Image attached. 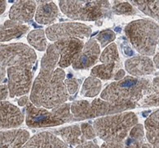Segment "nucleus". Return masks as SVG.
I'll return each mask as SVG.
<instances>
[{
    "label": "nucleus",
    "mask_w": 159,
    "mask_h": 148,
    "mask_svg": "<svg viewBox=\"0 0 159 148\" xmlns=\"http://www.w3.org/2000/svg\"><path fill=\"white\" fill-rule=\"evenodd\" d=\"M125 33L137 52L144 56L153 55L159 40V26L150 19H139L129 22Z\"/></svg>",
    "instance_id": "obj_4"
},
{
    "label": "nucleus",
    "mask_w": 159,
    "mask_h": 148,
    "mask_svg": "<svg viewBox=\"0 0 159 148\" xmlns=\"http://www.w3.org/2000/svg\"><path fill=\"white\" fill-rule=\"evenodd\" d=\"M34 50L22 43L0 45V65L4 68L31 65L36 62Z\"/></svg>",
    "instance_id": "obj_8"
},
{
    "label": "nucleus",
    "mask_w": 159,
    "mask_h": 148,
    "mask_svg": "<svg viewBox=\"0 0 159 148\" xmlns=\"http://www.w3.org/2000/svg\"><path fill=\"white\" fill-rule=\"evenodd\" d=\"M125 67L126 72L134 78L149 75L155 70L153 61L146 56H136L128 59Z\"/></svg>",
    "instance_id": "obj_15"
},
{
    "label": "nucleus",
    "mask_w": 159,
    "mask_h": 148,
    "mask_svg": "<svg viewBox=\"0 0 159 148\" xmlns=\"http://www.w3.org/2000/svg\"><path fill=\"white\" fill-rule=\"evenodd\" d=\"M120 64H102L93 68L91 70V77L101 80L113 79L115 73L120 69Z\"/></svg>",
    "instance_id": "obj_21"
},
{
    "label": "nucleus",
    "mask_w": 159,
    "mask_h": 148,
    "mask_svg": "<svg viewBox=\"0 0 159 148\" xmlns=\"http://www.w3.org/2000/svg\"><path fill=\"white\" fill-rule=\"evenodd\" d=\"M30 139L25 129H12L0 132V148H21Z\"/></svg>",
    "instance_id": "obj_17"
},
{
    "label": "nucleus",
    "mask_w": 159,
    "mask_h": 148,
    "mask_svg": "<svg viewBox=\"0 0 159 148\" xmlns=\"http://www.w3.org/2000/svg\"><path fill=\"white\" fill-rule=\"evenodd\" d=\"M27 41L30 45L39 51H44L47 48L45 32L43 30L38 29L30 31L27 36Z\"/></svg>",
    "instance_id": "obj_25"
},
{
    "label": "nucleus",
    "mask_w": 159,
    "mask_h": 148,
    "mask_svg": "<svg viewBox=\"0 0 159 148\" xmlns=\"http://www.w3.org/2000/svg\"><path fill=\"white\" fill-rule=\"evenodd\" d=\"M59 7L66 17L77 21H98L112 14L108 1H60Z\"/></svg>",
    "instance_id": "obj_5"
},
{
    "label": "nucleus",
    "mask_w": 159,
    "mask_h": 148,
    "mask_svg": "<svg viewBox=\"0 0 159 148\" xmlns=\"http://www.w3.org/2000/svg\"><path fill=\"white\" fill-rule=\"evenodd\" d=\"M142 144L137 142L128 136L121 142H104L100 148H141Z\"/></svg>",
    "instance_id": "obj_28"
},
{
    "label": "nucleus",
    "mask_w": 159,
    "mask_h": 148,
    "mask_svg": "<svg viewBox=\"0 0 159 148\" xmlns=\"http://www.w3.org/2000/svg\"><path fill=\"white\" fill-rule=\"evenodd\" d=\"M25 123L30 128L54 127L73 121L70 105L65 103L51 110L36 107L30 102L25 108Z\"/></svg>",
    "instance_id": "obj_6"
},
{
    "label": "nucleus",
    "mask_w": 159,
    "mask_h": 148,
    "mask_svg": "<svg viewBox=\"0 0 159 148\" xmlns=\"http://www.w3.org/2000/svg\"><path fill=\"white\" fill-rule=\"evenodd\" d=\"M35 12V20L39 24L48 25L56 21L59 15V10L53 2L41 1Z\"/></svg>",
    "instance_id": "obj_19"
},
{
    "label": "nucleus",
    "mask_w": 159,
    "mask_h": 148,
    "mask_svg": "<svg viewBox=\"0 0 159 148\" xmlns=\"http://www.w3.org/2000/svg\"><path fill=\"white\" fill-rule=\"evenodd\" d=\"M153 64H155L156 68L159 69V53H157L156 56H154V59H153Z\"/></svg>",
    "instance_id": "obj_40"
},
{
    "label": "nucleus",
    "mask_w": 159,
    "mask_h": 148,
    "mask_svg": "<svg viewBox=\"0 0 159 148\" xmlns=\"http://www.w3.org/2000/svg\"><path fill=\"white\" fill-rule=\"evenodd\" d=\"M28 30L27 26L23 25L22 23L11 20L6 21L0 26V42L20 38L28 31Z\"/></svg>",
    "instance_id": "obj_18"
},
{
    "label": "nucleus",
    "mask_w": 159,
    "mask_h": 148,
    "mask_svg": "<svg viewBox=\"0 0 159 148\" xmlns=\"http://www.w3.org/2000/svg\"><path fill=\"white\" fill-rule=\"evenodd\" d=\"M30 103L29 101V97L26 96H24L22 97H20L18 100V105L20 106H25V105H27L28 104Z\"/></svg>",
    "instance_id": "obj_37"
},
{
    "label": "nucleus",
    "mask_w": 159,
    "mask_h": 148,
    "mask_svg": "<svg viewBox=\"0 0 159 148\" xmlns=\"http://www.w3.org/2000/svg\"><path fill=\"white\" fill-rule=\"evenodd\" d=\"M24 115L20 109L7 101H0V129L17 128L22 124Z\"/></svg>",
    "instance_id": "obj_13"
},
{
    "label": "nucleus",
    "mask_w": 159,
    "mask_h": 148,
    "mask_svg": "<svg viewBox=\"0 0 159 148\" xmlns=\"http://www.w3.org/2000/svg\"><path fill=\"white\" fill-rule=\"evenodd\" d=\"M99 60L102 64H120L118 50L116 44L111 43L109 45H107L102 53V55H100Z\"/></svg>",
    "instance_id": "obj_26"
},
{
    "label": "nucleus",
    "mask_w": 159,
    "mask_h": 148,
    "mask_svg": "<svg viewBox=\"0 0 159 148\" xmlns=\"http://www.w3.org/2000/svg\"><path fill=\"white\" fill-rule=\"evenodd\" d=\"M152 84L154 85L159 91V77H157V78H155L154 79L152 80Z\"/></svg>",
    "instance_id": "obj_41"
},
{
    "label": "nucleus",
    "mask_w": 159,
    "mask_h": 148,
    "mask_svg": "<svg viewBox=\"0 0 159 148\" xmlns=\"http://www.w3.org/2000/svg\"><path fill=\"white\" fill-rule=\"evenodd\" d=\"M54 45L59 53L58 65L61 69L72 64L84 47V42L77 38L60 40L56 41Z\"/></svg>",
    "instance_id": "obj_11"
},
{
    "label": "nucleus",
    "mask_w": 159,
    "mask_h": 148,
    "mask_svg": "<svg viewBox=\"0 0 159 148\" xmlns=\"http://www.w3.org/2000/svg\"><path fill=\"white\" fill-rule=\"evenodd\" d=\"M75 148H99V146L93 141H84L75 146Z\"/></svg>",
    "instance_id": "obj_35"
},
{
    "label": "nucleus",
    "mask_w": 159,
    "mask_h": 148,
    "mask_svg": "<svg viewBox=\"0 0 159 148\" xmlns=\"http://www.w3.org/2000/svg\"><path fill=\"white\" fill-rule=\"evenodd\" d=\"M92 30L89 26L77 22H63L50 26L45 31L46 36L51 41L77 38L83 39L89 37Z\"/></svg>",
    "instance_id": "obj_10"
},
{
    "label": "nucleus",
    "mask_w": 159,
    "mask_h": 148,
    "mask_svg": "<svg viewBox=\"0 0 159 148\" xmlns=\"http://www.w3.org/2000/svg\"><path fill=\"white\" fill-rule=\"evenodd\" d=\"M137 123L138 118L134 113L121 112L96 119L93 128L96 135L105 142H121Z\"/></svg>",
    "instance_id": "obj_3"
},
{
    "label": "nucleus",
    "mask_w": 159,
    "mask_h": 148,
    "mask_svg": "<svg viewBox=\"0 0 159 148\" xmlns=\"http://www.w3.org/2000/svg\"><path fill=\"white\" fill-rule=\"evenodd\" d=\"M102 88V83L98 78L89 77L84 81L82 86L81 95L85 97H94L98 96Z\"/></svg>",
    "instance_id": "obj_24"
},
{
    "label": "nucleus",
    "mask_w": 159,
    "mask_h": 148,
    "mask_svg": "<svg viewBox=\"0 0 159 148\" xmlns=\"http://www.w3.org/2000/svg\"><path fill=\"white\" fill-rule=\"evenodd\" d=\"M59 58L54 44L49 45L41 60L40 72L32 86L30 100L36 107L54 109L65 104L68 99L65 72L61 68L55 69Z\"/></svg>",
    "instance_id": "obj_1"
},
{
    "label": "nucleus",
    "mask_w": 159,
    "mask_h": 148,
    "mask_svg": "<svg viewBox=\"0 0 159 148\" xmlns=\"http://www.w3.org/2000/svg\"><path fill=\"white\" fill-rule=\"evenodd\" d=\"M157 43H158V49H159V40H158V42H157Z\"/></svg>",
    "instance_id": "obj_42"
},
{
    "label": "nucleus",
    "mask_w": 159,
    "mask_h": 148,
    "mask_svg": "<svg viewBox=\"0 0 159 148\" xmlns=\"http://www.w3.org/2000/svg\"><path fill=\"white\" fill-rule=\"evenodd\" d=\"M114 3L111 7V12L116 15H126L131 16L136 14V9L133 7V5L128 2H119L114 1Z\"/></svg>",
    "instance_id": "obj_27"
},
{
    "label": "nucleus",
    "mask_w": 159,
    "mask_h": 148,
    "mask_svg": "<svg viewBox=\"0 0 159 148\" xmlns=\"http://www.w3.org/2000/svg\"><path fill=\"white\" fill-rule=\"evenodd\" d=\"M136 106L139 107H157L159 106V91L151 82L143 92V97Z\"/></svg>",
    "instance_id": "obj_22"
},
{
    "label": "nucleus",
    "mask_w": 159,
    "mask_h": 148,
    "mask_svg": "<svg viewBox=\"0 0 159 148\" xmlns=\"http://www.w3.org/2000/svg\"><path fill=\"white\" fill-rule=\"evenodd\" d=\"M133 6H135L142 12L152 18L159 21V1H131Z\"/></svg>",
    "instance_id": "obj_23"
},
{
    "label": "nucleus",
    "mask_w": 159,
    "mask_h": 148,
    "mask_svg": "<svg viewBox=\"0 0 159 148\" xmlns=\"http://www.w3.org/2000/svg\"><path fill=\"white\" fill-rule=\"evenodd\" d=\"M9 94V90L7 85H0V101L6 100Z\"/></svg>",
    "instance_id": "obj_34"
},
{
    "label": "nucleus",
    "mask_w": 159,
    "mask_h": 148,
    "mask_svg": "<svg viewBox=\"0 0 159 148\" xmlns=\"http://www.w3.org/2000/svg\"><path fill=\"white\" fill-rule=\"evenodd\" d=\"M65 84L67 88V91L70 95L75 94L78 90L79 87V82L75 78H68V79L65 80Z\"/></svg>",
    "instance_id": "obj_33"
},
{
    "label": "nucleus",
    "mask_w": 159,
    "mask_h": 148,
    "mask_svg": "<svg viewBox=\"0 0 159 148\" xmlns=\"http://www.w3.org/2000/svg\"><path fill=\"white\" fill-rule=\"evenodd\" d=\"M132 109L128 105H115L106 100L98 98L93 101L77 100L70 105L73 121H82L88 118L115 114Z\"/></svg>",
    "instance_id": "obj_7"
},
{
    "label": "nucleus",
    "mask_w": 159,
    "mask_h": 148,
    "mask_svg": "<svg viewBox=\"0 0 159 148\" xmlns=\"http://www.w3.org/2000/svg\"><path fill=\"white\" fill-rule=\"evenodd\" d=\"M148 142H143L141 148H159V128L146 130Z\"/></svg>",
    "instance_id": "obj_29"
},
{
    "label": "nucleus",
    "mask_w": 159,
    "mask_h": 148,
    "mask_svg": "<svg viewBox=\"0 0 159 148\" xmlns=\"http://www.w3.org/2000/svg\"><path fill=\"white\" fill-rule=\"evenodd\" d=\"M21 148H69V146L54 133L42 132L29 139Z\"/></svg>",
    "instance_id": "obj_14"
},
{
    "label": "nucleus",
    "mask_w": 159,
    "mask_h": 148,
    "mask_svg": "<svg viewBox=\"0 0 159 148\" xmlns=\"http://www.w3.org/2000/svg\"><path fill=\"white\" fill-rule=\"evenodd\" d=\"M125 77V71L120 69L115 73V75H114L113 77V79L116 82V81H120V80L123 79Z\"/></svg>",
    "instance_id": "obj_36"
},
{
    "label": "nucleus",
    "mask_w": 159,
    "mask_h": 148,
    "mask_svg": "<svg viewBox=\"0 0 159 148\" xmlns=\"http://www.w3.org/2000/svg\"><path fill=\"white\" fill-rule=\"evenodd\" d=\"M144 126L146 130L159 128V109L150 114L149 117L145 120Z\"/></svg>",
    "instance_id": "obj_31"
},
{
    "label": "nucleus",
    "mask_w": 159,
    "mask_h": 148,
    "mask_svg": "<svg viewBox=\"0 0 159 148\" xmlns=\"http://www.w3.org/2000/svg\"><path fill=\"white\" fill-rule=\"evenodd\" d=\"M100 56V48L95 39H90L84 45L82 51L72 64L74 69H88L97 63Z\"/></svg>",
    "instance_id": "obj_12"
},
{
    "label": "nucleus",
    "mask_w": 159,
    "mask_h": 148,
    "mask_svg": "<svg viewBox=\"0 0 159 148\" xmlns=\"http://www.w3.org/2000/svg\"><path fill=\"white\" fill-rule=\"evenodd\" d=\"M31 65L7 68V87L10 97L24 96L30 90L33 79Z\"/></svg>",
    "instance_id": "obj_9"
},
{
    "label": "nucleus",
    "mask_w": 159,
    "mask_h": 148,
    "mask_svg": "<svg viewBox=\"0 0 159 148\" xmlns=\"http://www.w3.org/2000/svg\"><path fill=\"white\" fill-rule=\"evenodd\" d=\"M151 82L146 78L125 77L108 85L102 91L100 98L112 105H128L134 109Z\"/></svg>",
    "instance_id": "obj_2"
},
{
    "label": "nucleus",
    "mask_w": 159,
    "mask_h": 148,
    "mask_svg": "<svg viewBox=\"0 0 159 148\" xmlns=\"http://www.w3.org/2000/svg\"><path fill=\"white\" fill-rule=\"evenodd\" d=\"M6 5H7V1L0 0V15H2L6 10Z\"/></svg>",
    "instance_id": "obj_39"
},
{
    "label": "nucleus",
    "mask_w": 159,
    "mask_h": 148,
    "mask_svg": "<svg viewBox=\"0 0 159 148\" xmlns=\"http://www.w3.org/2000/svg\"><path fill=\"white\" fill-rule=\"evenodd\" d=\"M115 39H116L115 32L109 29L102 31L96 36V40L99 42L101 47H102V48H104L107 45L111 43Z\"/></svg>",
    "instance_id": "obj_30"
},
{
    "label": "nucleus",
    "mask_w": 159,
    "mask_h": 148,
    "mask_svg": "<svg viewBox=\"0 0 159 148\" xmlns=\"http://www.w3.org/2000/svg\"><path fill=\"white\" fill-rule=\"evenodd\" d=\"M36 3L34 1H17L10 8V20L23 23L31 20L35 15Z\"/></svg>",
    "instance_id": "obj_16"
},
{
    "label": "nucleus",
    "mask_w": 159,
    "mask_h": 148,
    "mask_svg": "<svg viewBox=\"0 0 159 148\" xmlns=\"http://www.w3.org/2000/svg\"><path fill=\"white\" fill-rule=\"evenodd\" d=\"M53 132L55 134L60 135L64 142L70 146H76L86 141L82 135L80 127L76 124L55 130Z\"/></svg>",
    "instance_id": "obj_20"
},
{
    "label": "nucleus",
    "mask_w": 159,
    "mask_h": 148,
    "mask_svg": "<svg viewBox=\"0 0 159 148\" xmlns=\"http://www.w3.org/2000/svg\"><path fill=\"white\" fill-rule=\"evenodd\" d=\"M6 73H7V71H6L4 67H2L0 65V85H1V83L4 81Z\"/></svg>",
    "instance_id": "obj_38"
},
{
    "label": "nucleus",
    "mask_w": 159,
    "mask_h": 148,
    "mask_svg": "<svg viewBox=\"0 0 159 148\" xmlns=\"http://www.w3.org/2000/svg\"><path fill=\"white\" fill-rule=\"evenodd\" d=\"M80 129L83 137H84L85 140H92L96 137V132L95 130L93 128V126L91 125L90 123H81L80 125Z\"/></svg>",
    "instance_id": "obj_32"
}]
</instances>
